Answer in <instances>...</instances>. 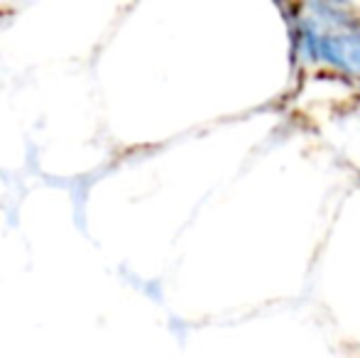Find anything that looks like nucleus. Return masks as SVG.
<instances>
[{
  "instance_id": "obj_1",
  "label": "nucleus",
  "mask_w": 360,
  "mask_h": 358,
  "mask_svg": "<svg viewBox=\"0 0 360 358\" xmlns=\"http://www.w3.org/2000/svg\"><path fill=\"white\" fill-rule=\"evenodd\" d=\"M302 42L316 59L360 74V30L341 18H307Z\"/></svg>"
}]
</instances>
